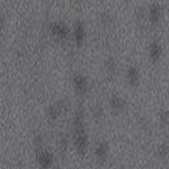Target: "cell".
Segmentation results:
<instances>
[{
  "mask_svg": "<svg viewBox=\"0 0 169 169\" xmlns=\"http://www.w3.org/2000/svg\"><path fill=\"white\" fill-rule=\"evenodd\" d=\"M76 87L77 89H82V90H85V87H86V82H85V79H82V78H77V81H76Z\"/></svg>",
  "mask_w": 169,
  "mask_h": 169,
  "instance_id": "obj_1",
  "label": "cell"
}]
</instances>
